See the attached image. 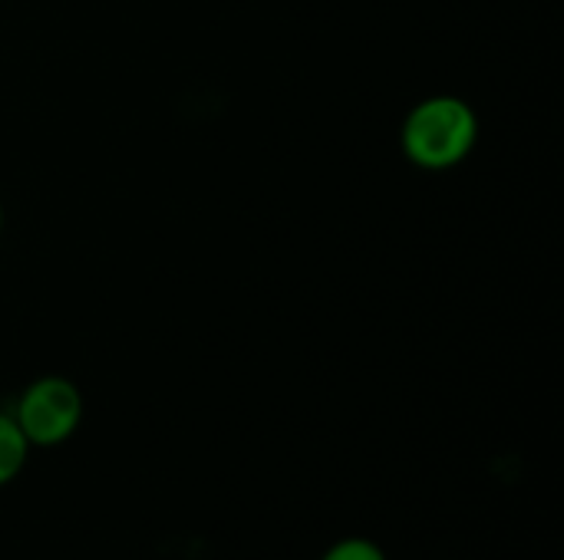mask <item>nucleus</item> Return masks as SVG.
I'll return each instance as SVG.
<instances>
[{
    "label": "nucleus",
    "instance_id": "7ed1b4c3",
    "mask_svg": "<svg viewBox=\"0 0 564 560\" xmlns=\"http://www.w3.org/2000/svg\"><path fill=\"white\" fill-rule=\"evenodd\" d=\"M30 452H33V449H30V442L23 439L17 419H13L10 413H0V488L10 485V482L23 472Z\"/></svg>",
    "mask_w": 564,
    "mask_h": 560
},
{
    "label": "nucleus",
    "instance_id": "f257e3e1",
    "mask_svg": "<svg viewBox=\"0 0 564 560\" xmlns=\"http://www.w3.org/2000/svg\"><path fill=\"white\" fill-rule=\"evenodd\" d=\"M479 139V116L459 96H426L416 102L400 129L406 158L423 172H449L469 158Z\"/></svg>",
    "mask_w": 564,
    "mask_h": 560
},
{
    "label": "nucleus",
    "instance_id": "20e7f679",
    "mask_svg": "<svg viewBox=\"0 0 564 560\" xmlns=\"http://www.w3.org/2000/svg\"><path fill=\"white\" fill-rule=\"evenodd\" d=\"M321 560H390V558H387V551H383L377 541L354 535V538H340V541H334V545L321 554Z\"/></svg>",
    "mask_w": 564,
    "mask_h": 560
},
{
    "label": "nucleus",
    "instance_id": "f03ea898",
    "mask_svg": "<svg viewBox=\"0 0 564 560\" xmlns=\"http://www.w3.org/2000/svg\"><path fill=\"white\" fill-rule=\"evenodd\" d=\"M10 416L30 449H56L69 442L83 422V393L66 376H40L23 386Z\"/></svg>",
    "mask_w": 564,
    "mask_h": 560
},
{
    "label": "nucleus",
    "instance_id": "39448f33",
    "mask_svg": "<svg viewBox=\"0 0 564 560\" xmlns=\"http://www.w3.org/2000/svg\"><path fill=\"white\" fill-rule=\"evenodd\" d=\"M0 231H3V208H0Z\"/></svg>",
    "mask_w": 564,
    "mask_h": 560
}]
</instances>
